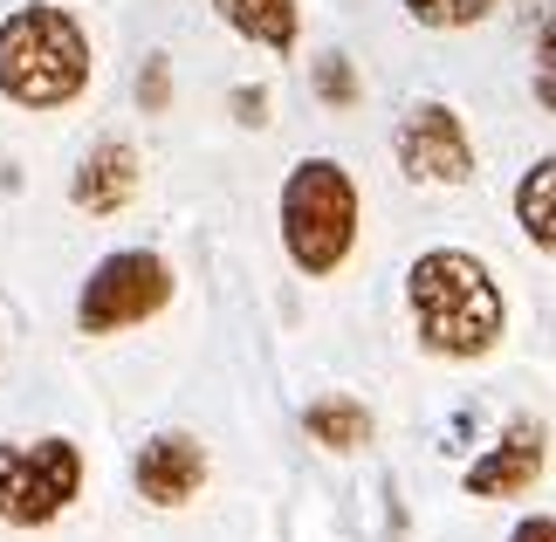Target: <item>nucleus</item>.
<instances>
[{"mask_svg": "<svg viewBox=\"0 0 556 542\" xmlns=\"http://www.w3.org/2000/svg\"><path fill=\"white\" fill-rule=\"evenodd\" d=\"M405 302H413V337L426 357L446 364H475L502 343L508 302L495 289L488 262H475L467 248H433L419 254L413 275H405Z\"/></svg>", "mask_w": 556, "mask_h": 542, "instance_id": "f257e3e1", "label": "nucleus"}, {"mask_svg": "<svg viewBox=\"0 0 556 542\" xmlns=\"http://www.w3.org/2000/svg\"><path fill=\"white\" fill-rule=\"evenodd\" d=\"M97 76V55H90V35L70 8L55 0H28L0 21V97L14 111H70V103L90 90Z\"/></svg>", "mask_w": 556, "mask_h": 542, "instance_id": "f03ea898", "label": "nucleus"}, {"mask_svg": "<svg viewBox=\"0 0 556 542\" xmlns=\"http://www.w3.org/2000/svg\"><path fill=\"white\" fill-rule=\"evenodd\" d=\"M357 227H365V192L337 159H303L282 186V254L295 275L330 281L351 262Z\"/></svg>", "mask_w": 556, "mask_h": 542, "instance_id": "7ed1b4c3", "label": "nucleus"}, {"mask_svg": "<svg viewBox=\"0 0 556 542\" xmlns=\"http://www.w3.org/2000/svg\"><path fill=\"white\" fill-rule=\"evenodd\" d=\"M83 494V446L70 432L49 440H0V522L8 529H49Z\"/></svg>", "mask_w": 556, "mask_h": 542, "instance_id": "20e7f679", "label": "nucleus"}, {"mask_svg": "<svg viewBox=\"0 0 556 542\" xmlns=\"http://www.w3.org/2000/svg\"><path fill=\"white\" fill-rule=\"evenodd\" d=\"M165 302H173V262L152 248H124V254H103L90 268L76 295V330L83 337H111V330H131V323H152Z\"/></svg>", "mask_w": 556, "mask_h": 542, "instance_id": "39448f33", "label": "nucleus"}, {"mask_svg": "<svg viewBox=\"0 0 556 542\" xmlns=\"http://www.w3.org/2000/svg\"><path fill=\"white\" fill-rule=\"evenodd\" d=\"M392 151H399V172L413 186H467L475 179V131H467V117L454 103H413V111L399 117L392 131Z\"/></svg>", "mask_w": 556, "mask_h": 542, "instance_id": "423d86ee", "label": "nucleus"}, {"mask_svg": "<svg viewBox=\"0 0 556 542\" xmlns=\"http://www.w3.org/2000/svg\"><path fill=\"white\" fill-rule=\"evenodd\" d=\"M543 461H549V426L516 419L495 453H481V461L460 474V488L475 494V502H522V494L543 481Z\"/></svg>", "mask_w": 556, "mask_h": 542, "instance_id": "0eeeda50", "label": "nucleus"}, {"mask_svg": "<svg viewBox=\"0 0 556 542\" xmlns=\"http://www.w3.org/2000/svg\"><path fill=\"white\" fill-rule=\"evenodd\" d=\"M138 494L152 508H186L192 494L206 488V446L192 440V432H152V440L138 446Z\"/></svg>", "mask_w": 556, "mask_h": 542, "instance_id": "6e6552de", "label": "nucleus"}, {"mask_svg": "<svg viewBox=\"0 0 556 542\" xmlns=\"http://www.w3.org/2000/svg\"><path fill=\"white\" fill-rule=\"evenodd\" d=\"M138 186H144V159L124 138H103V144H90V159L76 165V186H70V200L83 206V213H124L138 200Z\"/></svg>", "mask_w": 556, "mask_h": 542, "instance_id": "1a4fd4ad", "label": "nucleus"}, {"mask_svg": "<svg viewBox=\"0 0 556 542\" xmlns=\"http://www.w3.org/2000/svg\"><path fill=\"white\" fill-rule=\"evenodd\" d=\"M213 14L241 41L275 49V55H289L295 41H303V0H213Z\"/></svg>", "mask_w": 556, "mask_h": 542, "instance_id": "9d476101", "label": "nucleus"}, {"mask_svg": "<svg viewBox=\"0 0 556 542\" xmlns=\"http://www.w3.org/2000/svg\"><path fill=\"white\" fill-rule=\"evenodd\" d=\"M303 426H309V440L316 446H330V453H357V446H371V412L344 399V392H324V399H309L303 405Z\"/></svg>", "mask_w": 556, "mask_h": 542, "instance_id": "9b49d317", "label": "nucleus"}, {"mask_svg": "<svg viewBox=\"0 0 556 542\" xmlns=\"http://www.w3.org/2000/svg\"><path fill=\"white\" fill-rule=\"evenodd\" d=\"M516 220L529 227V241H536L543 254L556 248V159H536L522 172L516 186Z\"/></svg>", "mask_w": 556, "mask_h": 542, "instance_id": "f8f14e48", "label": "nucleus"}, {"mask_svg": "<svg viewBox=\"0 0 556 542\" xmlns=\"http://www.w3.org/2000/svg\"><path fill=\"white\" fill-rule=\"evenodd\" d=\"M502 0H405V14L419 21V28H475V21H488Z\"/></svg>", "mask_w": 556, "mask_h": 542, "instance_id": "ddd939ff", "label": "nucleus"}, {"mask_svg": "<svg viewBox=\"0 0 556 542\" xmlns=\"http://www.w3.org/2000/svg\"><path fill=\"white\" fill-rule=\"evenodd\" d=\"M316 97H324L330 111H351V103L365 97V83H357V70L344 55H324V62H316Z\"/></svg>", "mask_w": 556, "mask_h": 542, "instance_id": "4468645a", "label": "nucleus"}, {"mask_svg": "<svg viewBox=\"0 0 556 542\" xmlns=\"http://www.w3.org/2000/svg\"><path fill=\"white\" fill-rule=\"evenodd\" d=\"M138 103H144V111H165V103H173V62H165V55H152V62H144V76H138Z\"/></svg>", "mask_w": 556, "mask_h": 542, "instance_id": "2eb2a0df", "label": "nucleus"}, {"mask_svg": "<svg viewBox=\"0 0 556 542\" xmlns=\"http://www.w3.org/2000/svg\"><path fill=\"white\" fill-rule=\"evenodd\" d=\"M508 542H556V522H549V515L536 508V515H522V522L508 529Z\"/></svg>", "mask_w": 556, "mask_h": 542, "instance_id": "dca6fc26", "label": "nucleus"}, {"mask_svg": "<svg viewBox=\"0 0 556 542\" xmlns=\"http://www.w3.org/2000/svg\"><path fill=\"white\" fill-rule=\"evenodd\" d=\"M233 111H241V124H262V111H268V90H233Z\"/></svg>", "mask_w": 556, "mask_h": 542, "instance_id": "f3484780", "label": "nucleus"}]
</instances>
